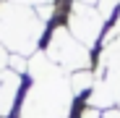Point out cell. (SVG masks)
Here are the masks:
<instances>
[{"label":"cell","instance_id":"cell-1","mask_svg":"<svg viewBox=\"0 0 120 118\" xmlns=\"http://www.w3.org/2000/svg\"><path fill=\"white\" fill-rule=\"evenodd\" d=\"M31 87L18 105V118H65L71 113L73 89L63 68H57L45 53L29 58Z\"/></svg>","mask_w":120,"mask_h":118},{"label":"cell","instance_id":"cell-5","mask_svg":"<svg viewBox=\"0 0 120 118\" xmlns=\"http://www.w3.org/2000/svg\"><path fill=\"white\" fill-rule=\"evenodd\" d=\"M21 92V76L16 71H0V118H8L16 110V97Z\"/></svg>","mask_w":120,"mask_h":118},{"label":"cell","instance_id":"cell-6","mask_svg":"<svg viewBox=\"0 0 120 118\" xmlns=\"http://www.w3.org/2000/svg\"><path fill=\"white\" fill-rule=\"evenodd\" d=\"M94 81H97V73L91 68L89 71H76L71 76V89H73V94H84V92H91Z\"/></svg>","mask_w":120,"mask_h":118},{"label":"cell","instance_id":"cell-8","mask_svg":"<svg viewBox=\"0 0 120 118\" xmlns=\"http://www.w3.org/2000/svg\"><path fill=\"white\" fill-rule=\"evenodd\" d=\"M5 3H16V5H26V8H31V5H37V8H45V5H52L55 0H5Z\"/></svg>","mask_w":120,"mask_h":118},{"label":"cell","instance_id":"cell-3","mask_svg":"<svg viewBox=\"0 0 120 118\" xmlns=\"http://www.w3.org/2000/svg\"><path fill=\"white\" fill-rule=\"evenodd\" d=\"M45 55L50 61L63 68V71H89L94 63H91V50L84 47L78 39L65 29V26H55L47 45H45Z\"/></svg>","mask_w":120,"mask_h":118},{"label":"cell","instance_id":"cell-7","mask_svg":"<svg viewBox=\"0 0 120 118\" xmlns=\"http://www.w3.org/2000/svg\"><path fill=\"white\" fill-rule=\"evenodd\" d=\"M94 8L99 11L102 21H112V18H115V11L120 8V0H97Z\"/></svg>","mask_w":120,"mask_h":118},{"label":"cell","instance_id":"cell-10","mask_svg":"<svg viewBox=\"0 0 120 118\" xmlns=\"http://www.w3.org/2000/svg\"><path fill=\"white\" fill-rule=\"evenodd\" d=\"M102 118H120V108H110V110H105Z\"/></svg>","mask_w":120,"mask_h":118},{"label":"cell","instance_id":"cell-2","mask_svg":"<svg viewBox=\"0 0 120 118\" xmlns=\"http://www.w3.org/2000/svg\"><path fill=\"white\" fill-rule=\"evenodd\" d=\"M47 32V21L34 8L0 3V45L18 55H37V47Z\"/></svg>","mask_w":120,"mask_h":118},{"label":"cell","instance_id":"cell-12","mask_svg":"<svg viewBox=\"0 0 120 118\" xmlns=\"http://www.w3.org/2000/svg\"><path fill=\"white\" fill-rule=\"evenodd\" d=\"M73 3H84V5H97V0H73Z\"/></svg>","mask_w":120,"mask_h":118},{"label":"cell","instance_id":"cell-4","mask_svg":"<svg viewBox=\"0 0 120 118\" xmlns=\"http://www.w3.org/2000/svg\"><path fill=\"white\" fill-rule=\"evenodd\" d=\"M65 29L81 42L84 47L94 50L99 37H102V29H105V21L99 11L94 5H84V3H73L68 18H65Z\"/></svg>","mask_w":120,"mask_h":118},{"label":"cell","instance_id":"cell-11","mask_svg":"<svg viewBox=\"0 0 120 118\" xmlns=\"http://www.w3.org/2000/svg\"><path fill=\"white\" fill-rule=\"evenodd\" d=\"M81 118H102V113H99V110H91V108H89V110H86Z\"/></svg>","mask_w":120,"mask_h":118},{"label":"cell","instance_id":"cell-9","mask_svg":"<svg viewBox=\"0 0 120 118\" xmlns=\"http://www.w3.org/2000/svg\"><path fill=\"white\" fill-rule=\"evenodd\" d=\"M8 63H11V58H8V53H5V47L0 45V71H5Z\"/></svg>","mask_w":120,"mask_h":118}]
</instances>
